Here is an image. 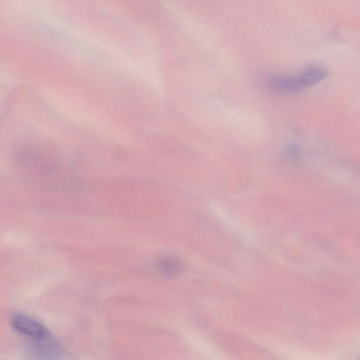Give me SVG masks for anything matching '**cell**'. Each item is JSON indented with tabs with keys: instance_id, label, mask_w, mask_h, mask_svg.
<instances>
[{
	"instance_id": "6da1fadb",
	"label": "cell",
	"mask_w": 360,
	"mask_h": 360,
	"mask_svg": "<svg viewBox=\"0 0 360 360\" xmlns=\"http://www.w3.org/2000/svg\"><path fill=\"white\" fill-rule=\"evenodd\" d=\"M13 328L29 340L38 354L44 357H56L60 353V345L50 330L41 322L22 314L11 319Z\"/></svg>"
},
{
	"instance_id": "7a4b0ae2",
	"label": "cell",
	"mask_w": 360,
	"mask_h": 360,
	"mask_svg": "<svg viewBox=\"0 0 360 360\" xmlns=\"http://www.w3.org/2000/svg\"><path fill=\"white\" fill-rule=\"evenodd\" d=\"M327 70L319 65H309L291 75H276L269 78V85L282 92H295L311 87L326 78Z\"/></svg>"
},
{
	"instance_id": "3957f363",
	"label": "cell",
	"mask_w": 360,
	"mask_h": 360,
	"mask_svg": "<svg viewBox=\"0 0 360 360\" xmlns=\"http://www.w3.org/2000/svg\"><path fill=\"white\" fill-rule=\"evenodd\" d=\"M157 264L159 271L169 276L179 275L183 270L182 262L173 257H162L159 259Z\"/></svg>"
}]
</instances>
